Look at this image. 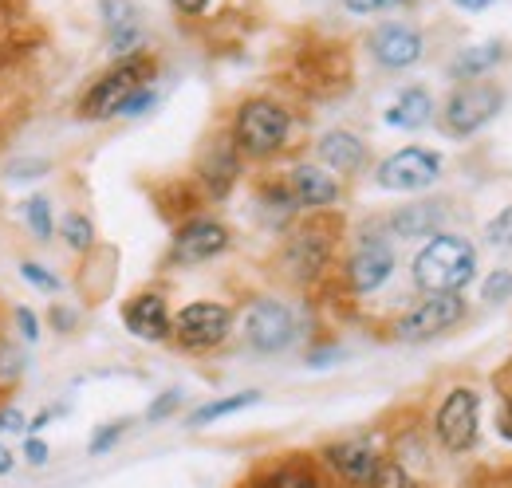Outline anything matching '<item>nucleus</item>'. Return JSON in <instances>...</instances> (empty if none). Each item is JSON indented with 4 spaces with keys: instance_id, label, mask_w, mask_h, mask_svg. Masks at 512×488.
<instances>
[{
    "instance_id": "ea45409f",
    "label": "nucleus",
    "mask_w": 512,
    "mask_h": 488,
    "mask_svg": "<svg viewBox=\"0 0 512 488\" xmlns=\"http://www.w3.org/2000/svg\"><path fill=\"white\" fill-rule=\"evenodd\" d=\"M0 429H28L24 426V418H20V410H0Z\"/></svg>"
},
{
    "instance_id": "ddd939ff",
    "label": "nucleus",
    "mask_w": 512,
    "mask_h": 488,
    "mask_svg": "<svg viewBox=\"0 0 512 488\" xmlns=\"http://www.w3.org/2000/svg\"><path fill=\"white\" fill-rule=\"evenodd\" d=\"M371 56L390 67V71H402V67H414V63L426 56V40L418 28L410 24H379L371 32Z\"/></svg>"
},
{
    "instance_id": "f257e3e1",
    "label": "nucleus",
    "mask_w": 512,
    "mask_h": 488,
    "mask_svg": "<svg viewBox=\"0 0 512 488\" xmlns=\"http://www.w3.org/2000/svg\"><path fill=\"white\" fill-rule=\"evenodd\" d=\"M477 276V252L457 233H438L414 256V284L426 296H457Z\"/></svg>"
},
{
    "instance_id": "f3484780",
    "label": "nucleus",
    "mask_w": 512,
    "mask_h": 488,
    "mask_svg": "<svg viewBox=\"0 0 512 488\" xmlns=\"http://www.w3.org/2000/svg\"><path fill=\"white\" fill-rule=\"evenodd\" d=\"M390 233L402 241H418V237H438L446 225V205L442 201H414L402 205L398 213H390Z\"/></svg>"
},
{
    "instance_id": "a878e982",
    "label": "nucleus",
    "mask_w": 512,
    "mask_h": 488,
    "mask_svg": "<svg viewBox=\"0 0 512 488\" xmlns=\"http://www.w3.org/2000/svg\"><path fill=\"white\" fill-rule=\"evenodd\" d=\"M24 217H28V229H32L36 241H52L56 221H52V205H48V197H28V201H24Z\"/></svg>"
},
{
    "instance_id": "5701e85b",
    "label": "nucleus",
    "mask_w": 512,
    "mask_h": 488,
    "mask_svg": "<svg viewBox=\"0 0 512 488\" xmlns=\"http://www.w3.org/2000/svg\"><path fill=\"white\" fill-rule=\"evenodd\" d=\"M501 60H505V48H501L497 40H489V44L465 48V52L453 60V75H457V79H481L489 67H497Z\"/></svg>"
},
{
    "instance_id": "412c9836",
    "label": "nucleus",
    "mask_w": 512,
    "mask_h": 488,
    "mask_svg": "<svg viewBox=\"0 0 512 488\" xmlns=\"http://www.w3.org/2000/svg\"><path fill=\"white\" fill-rule=\"evenodd\" d=\"M430 119H434V99L426 87H406L386 111V126H398V130H422L430 126Z\"/></svg>"
},
{
    "instance_id": "473e14b6",
    "label": "nucleus",
    "mask_w": 512,
    "mask_h": 488,
    "mask_svg": "<svg viewBox=\"0 0 512 488\" xmlns=\"http://www.w3.org/2000/svg\"><path fill=\"white\" fill-rule=\"evenodd\" d=\"M154 103H158V91H154V87H138L127 103H123V111H119V115H123V119H138V115H146Z\"/></svg>"
},
{
    "instance_id": "39448f33",
    "label": "nucleus",
    "mask_w": 512,
    "mask_h": 488,
    "mask_svg": "<svg viewBox=\"0 0 512 488\" xmlns=\"http://www.w3.org/2000/svg\"><path fill=\"white\" fill-rule=\"evenodd\" d=\"M501 107H505L501 87L481 83V79L461 83L446 103V130L449 134H457V138H469V134H477L481 126H489V122L497 119Z\"/></svg>"
},
{
    "instance_id": "f03ea898",
    "label": "nucleus",
    "mask_w": 512,
    "mask_h": 488,
    "mask_svg": "<svg viewBox=\"0 0 512 488\" xmlns=\"http://www.w3.org/2000/svg\"><path fill=\"white\" fill-rule=\"evenodd\" d=\"M292 130V115L272 103V99H249L241 103L237 119H233V146L249 158H272L284 150Z\"/></svg>"
},
{
    "instance_id": "37998d69",
    "label": "nucleus",
    "mask_w": 512,
    "mask_h": 488,
    "mask_svg": "<svg viewBox=\"0 0 512 488\" xmlns=\"http://www.w3.org/2000/svg\"><path fill=\"white\" fill-rule=\"evenodd\" d=\"M457 8H465V12H481V8H489L493 0H453Z\"/></svg>"
},
{
    "instance_id": "c9c22d12",
    "label": "nucleus",
    "mask_w": 512,
    "mask_h": 488,
    "mask_svg": "<svg viewBox=\"0 0 512 488\" xmlns=\"http://www.w3.org/2000/svg\"><path fill=\"white\" fill-rule=\"evenodd\" d=\"M24 457H28V465H48V445H44L40 437H28Z\"/></svg>"
},
{
    "instance_id": "6e6552de",
    "label": "nucleus",
    "mask_w": 512,
    "mask_h": 488,
    "mask_svg": "<svg viewBox=\"0 0 512 488\" xmlns=\"http://www.w3.org/2000/svg\"><path fill=\"white\" fill-rule=\"evenodd\" d=\"M465 319V300L461 292L457 296H430L422 304H414L398 323H394V335L402 343H426L434 335H446L449 327H457Z\"/></svg>"
},
{
    "instance_id": "e433bc0d",
    "label": "nucleus",
    "mask_w": 512,
    "mask_h": 488,
    "mask_svg": "<svg viewBox=\"0 0 512 488\" xmlns=\"http://www.w3.org/2000/svg\"><path fill=\"white\" fill-rule=\"evenodd\" d=\"M497 433H501L505 441H512V394L505 398V406H501V418H497Z\"/></svg>"
},
{
    "instance_id": "a19ab883",
    "label": "nucleus",
    "mask_w": 512,
    "mask_h": 488,
    "mask_svg": "<svg viewBox=\"0 0 512 488\" xmlns=\"http://www.w3.org/2000/svg\"><path fill=\"white\" fill-rule=\"evenodd\" d=\"M174 4H178V12L197 16V12H205V4H209V0H174Z\"/></svg>"
},
{
    "instance_id": "4be33fe9",
    "label": "nucleus",
    "mask_w": 512,
    "mask_h": 488,
    "mask_svg": "<svg viewBox=\"0 0 512 488\" xmlns=\"http://www.w3.org/2000/svg\"><path fill=\"white\" fill-rule=\"evenodd\" d=\"M256 402H260L256 390H241V394H229V398H213V402L197 406V410L190 414V429L213 426V422H221V418H233V414L249 410V406H256Z\"/></svg>"
},
{
    "instance_id": "aec40b11",
    "label": "nucleus",
    "mask_w": 512,
    "mask_h": 488,
    "mask_svg": "<svg viewBox=\"0 0 512 488\" xmlns=\"http://www.w3.org/2000/svg\"><path fill=\"white\" fill-rule=\"evenodd\" d=\"M103 4V20H107V40H111V56L127 60L130 52L142 44V28H138V12L130 0H99Z\"/></svg>"
},
{
    "instance_id": "4c0bfd02",
    "label": "nucleus",
    "mask_w": 512,
    "mask_h": 488,
    "mask_svg": "<svg viewBox=\"0 0 512 488\" xmlns=\"http://www.w3.org/2000/svg\"><path fill=\"white\" fill-rule=\"evenodd\" d=\"M52 327H56V331H71V327H75V315H71L67 307H52Z\"/></svg>"
},
{
    "instance_id": "c756f323",
    "label": "nucleus",
    "mask_w": 512,
    "mask_h": 488,
    "mask_svg": "<svg viewBox=\"0 0 512 488\" xmlns=\"http://www.w3.org/2000/svg\"><path fill=\"white\" fill-rule=\"evenodd\" d=\"M127 426H130V422H111V426H103L99 433H95V437H91L87 453H91V457H103L107 449H115V445H119V437L127 433Z\"/></svg>"
},
{
    "instance_id": "7ed1b4c3",
    "label": "nucleus",
    "mask_w": 512,
    "mask_h": 488,
    "mask_svg": "<svg viewBox=\"0 0 512 488\" xmlns=\"http://www.w3.org/2000/svg\"><path fill=\"white\" fill-rule=\"evenodd\" d=\"M150 79H154V60L150 56H127V60H119L103 79H95V87L83 95L79 115L91 122L115 119L138 87H150Z\"/></svg>"
},
{
    "instance_id": "f8f14e48",
    "label": "nucleus",
    "mask_w": 512,
    "mask_h": 488,
    "mask_svg": "<svg viewBox=\"0 0 512 488\" xmlns=\"http://www.w3.org/2000/svg\"><path fill=\"white\" fill-rule=\"evenodd\" d=\"M323 461H327L331 473L343 477L347 485H371L375 473H379V465H383L379 449H375L367 437H351V441L327 445V449H323Z\"/></svg>"
},
{
    "instance_id": "0eeeda50",
    "label": "nucleus",
    "mask_w": 512,
    "mask_h": 488,
    "mask_svg": "<svg viewBox=\"0 0 512 488\" xmlns=\"http://www.w3.org/2000/svg\"><path fill=\"white\" fill-rule=\"evenodd\" d=\"M229 331H233V311L213 300L186 304L174 315V339L186 351H213L229 339Z\"/></svg>"
},
{
    "instance_id": "79ce46f5",
    "label": "nucleus",
    "mask_w": 512,
    "mask_h": 488,
    "mask_svg": "<svg viewBox=\"0 0 512 488\" xmlns=\"http://www.w3.org/2000/svg\"><path fill=\"white\" fill-rule=\"evenodd\" d=\"M12 465H16L12 449H8V445H0V477H4V473H12Z\"/></svg>"
},
{
    "instance_id": "9b49d317",
    "label": "nucleus",
    "mask_w": 512,
    "mask_h": 488,
    "mask_svg": "<svg viewBox=\"0 0 512 488\" xmlns=\"http://www.w3.org/2000/svg\"><path fill=\"white\" fill-rule=\"evenodd\" d=\"M390 276H394V248L383 237H367V241L351 252V260H347V284L359 296L379 292Z\"/></svg>"
},
{
    "instance_id": "72a5a7b5",
    "label": "nucleus",
    "mask_w": 512,
    "mask_h": 488,
    "mask_svg": "<svg viewBox=\"0 0 512 488\" xmlns=\"http://www.w3.org/2000/svg\"><path fill=\"white\" fill-rule=\"evenodd\" d=\"M44 170H48V162H12V166H8V178L28 182V178H40Z\"/></svg>"
},
{
    "instance_id": "a211bd4d",
    "label": "nucleus",
    "mask_w": 512,
    "mask_h": 488,
    "mask_svg": "<svg viewBox=\"0 0 512 488\" xmlns=\"http://www.w3.org/2000/svg\"><path fill=\"white\" fill-rule=\"evenodd\" d=\"M320 162L331 170V174L351 178V174L363 170V162H367V146H363V138L351 134V130H327V134L320 138Z\"/></svg>"
},
{
    "instance_id": "393cba45",
    "label": "nucleus",
    "mask_w": 512,
    "mask_h": 488,
    "mask_svg": "<svg viewBox=\"0 0 512 488\" xmlns=\"http://www.w3.org/2000/svg\"><path fill=\"white\" fill-rule=\"evenodd\" d=\"M60 237L67 241L71 252H87L95 244V225H91L87 213H67L64 221H60Z\"/></svg>"
},
{
    "instance_id": "1a4fd4ad",
    "label": "nucleus",
    "mask_w": 512,
    "mask_h": 488,
    "mask_svg": "<svg viewBox=\"0 0 512 488\" xmlns=\"http://www.w3.org/2000/svg\"><path fill=\"white\" fill-rule=\"evenodd\" d=\"M245 339L260 355H280L296 339V315L280 300H253L245 311Z\"/></svg>"
},
{
    "instance_id": "cd10ccee",
    "label": "nucleus",
    "mask_w": 512,
    "mask_h": 488,
    "mask_svg": "<svg viewBox=\"0 0 512 488\" xmlns=\"http://www.w3.org/2000/svg\"><path fill=\"white\" fill-rule=\"evenodd\" d=\"M485 241L493 248H512V205H505L489 225H485Z\"/></svg>"
},
{
    "instance_id": "9d476101",
    "label": "nucleus",
    "mask_w": 512,
    "mask_h": 488,
    "mask_svg": "<svg viewBox=\"0 0 512 488\" xmlns=\"http://www.w3.org/2000/svg\"><path fill=\"white\" fill-rule=\"evenodd\" d=\"M229 244H233V237H229V229H225L221 221H213V217H193V221H186V225L174 233L170 260L182 264V268L205 264V260L221 256Z\"/></svg>"
},
{
    "instance_id": "4468645a",
    "label": "nucleus",
    "mask_w": 512,
    "mask_h": 488,
    "mask_svg": "<svg viewBox=\"0 0 512 488\" xmlns=\"http://www.w3.org/2000/svg\"><path fill=\"white\" fill-rule=\"evenodd\" d=\"M123 323L134 339L142 343H162L174 335V319H170V307L158 292H142L123 307Z\"/></svg>"
},
{
    "instance_id": "7c9ffc66",
    "label": "nucleus",
    "mask_w": 512,
    "mask_h": 488,
    "mask_svg": "<svg viewBox=\"0 0 512 488\" xmlns=\"http://www.w3.org/2000/svg\"><path fill=\"white\" fill-rule=\"evenodd\" d=\"M178 410H182V390H166V394H158V398L150 402L146 422H166V418L178 414Z\"/></svg>"
},
{
    "instance_id": "b1692460",
    "label": "nucleus",
    "mask_w": 512,
    "mask_h": 488,
    "mask_svg": "<svg viewBox=\"0 0 512 488\" xmlns=\"http://www.w3.org/2000/svg\"><path fill=\"white\" fill-rule=\"evenodd\" d=\"M256 488H320V473L308 461H284L276 469H268Z\"/></svg>"
},
{
    "instance_id": "423d86ee",
    "label": "nucleus",
    "mask_w": 512,
    "mask_h": 488,
    "mask_svg": "<svg viewBox=\"0 0 512 488\" xmlns=\"http://www.w3.org/2000/svg\"><path fill=\"white\" fill-rule=\"evenodd\" d=\"M438 178H442V154H434L426 146L394 150L375 170V182L390 193H418V189H430Z\"/></svg>"
},
{
    "instance_id": "20e7f679",
    "label": "nucleus",
    "mask_w": 512,
    "mask_h": 488,
    "mask_svg": "<svg viewBox=\"0 0 512 488\" xmlns=\"http://www.w3.org/2000/svg\"><path fill=\"white\" fill-rule=\"evenodd\" d=\"M434 437L446 453H469L481 437V394L473 386H453L438 414H434Z\"/></svg>"
},
{
    "instance_id": "6ab92c4d",
    "label": "nucleus",
    "mask_w": 512,
    "mask_h": 488,
    "mask_svg": "<svg viewBox=\"0 0 512 488\" xmlns=\"http://www.w3.org/2000/svg\"><path fill=\"white\" fill-rule=\"evenodd\" d=\"M288 189L300 209H331L339 201V182L320 166H296L288 174Z\"/></svg>"
},
{
    "instance_id": "2f4dec72",
    "label": "nucleus",
    "mask_w": 512,
    "mask_h": 488,
    "mask_svg": "<svg viewBox=\"0 0 512 488\" xmlns=\"http://www.w3.org/2000/svg\"><path fill=\"white\" fill-rule=\"evenodd\" d=\"M20 276H24L32 288H40V292H60V280H56L48 268H40L36 260H24V264H20Z\"/></svg>"
},
{
    "instance_id": "c03bdc74",
    "label": "nucleus",
    "mask_w": 512,
    "mask_h": 488,
    "mask_svg": "<svg viewBox=\"0 0 512 488\" xmlns=\"http://www.w3.org/2000/svg\"><path fill=\"white\" fill-rule=\"evenodd\" d=\"M402 4H410V0H379V8H402Z\"/></svg>"
},
{
    "instance_id": "2eb2a0df",
    "label": "nucleus",
    "mask_w": 512,
    "mask_h": 488,
    "mask_svg": "<svg viewBox=\"0 0 512 488\" xmlns=\"http://www.w3.org/2000/svg\"><path fill=\"white\" fill-rule=\"evenodd\" d=\"M197 178L205 185L209 197H229V189L241 178V150L233 146V138H217L209 142V150L201 154V166H197Z\"/></svg>"
},
{
    "instance_id": "f704fd0d",
    "label": "nucleus",
    "mask_w": 512,
    "mask_h": 488,
    "mask_svg": "<svg viewBox=\"0 0 512 488\" xmlns=\"http://www.w3.org/2000/svg\"><path fill=\"white\" fill-rule=\"evenodd\" d=\"M12 315H16V327H20V335H24V339H36V335H40V319H36L28 307H16Z\"/></svg>"
},
{
    "instance_id": "58836bf2",
    "label": "nucleus",
    "mask_w": 512,
    "mask_h": 488,
    "mask_svg": "<svg viewBox=\"0 0 512 488\" xmlns=\"http://www.w3.org/2000/svg\"><path fill=\"white\" fill-rule=\"evenodd\" d=\"M347 4V12H355V16H371V12H379V0H343Z\"/></svg>"
},
{
    "instance_id": "c85d7f7f",
    "label": "nucleus",
    "mask_w": 512,
    "mask_h": 488,
    "mask_svg": "<svg viewBox=\"0 0 512 488\" xmlns=\"http://www.w3.org/2000/svg\"><path fill=\"white\" fill-rule=\"evenodd\" d=\"M367 488H414V481H410V473L398 461H383L379 473H375V481Z\"/></svg>"
},
{
    "instance_id": "bb28decb",
    "label": "nucleus",
    "mask_w": 512,
    "mask_h": 488,
    "mask_svg": "<svg viewBox=\"0 0 512 488\" xmlns=\"http://www.w3.org/2000/svg\"><path fill=\"white\" fill-rule=\"evenodd\" d=\"M481 300H485V304H505V300H512V272L509 268H497V272H489V276H485V284H481Z\"/></svg>"
},
{
    "instance_id": "dca6fc26",
    "label": "nucleus",
    "mask_w": 512,
    "mask_h": 488,
    "mask_svg": "<svg viewBox=\"0 0 512 488\" xmlns=\"http://www.w3.org/2000/svg\"><path fill=\"white\" fill-rule=\"evenodd\" d=\"M331 256V237H323L320 225H304L292 241H288V252H284V264L296 280H316L323 272Z\"/></svg>"
}]
</instances>
